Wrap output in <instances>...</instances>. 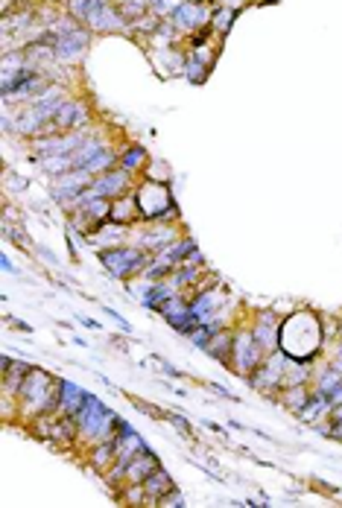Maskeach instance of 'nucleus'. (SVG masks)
Returning <instances> with one entry per match:
<instances>
[{
	"label": "nucleus",
	"instance_id": "f257e3e1",
	"mask_svg": "<svg viewBox=\"0 0 342 508\" xmlns=\"http://www.w3.org/2000/svg\"><path fill=\"white\" fill-rule=\"evenodd\" d=\"M73 418H77L73 424H77V427L85 432V436H91V438L105 436V429L117 420V418H114L112 412H108V409H105L100 400L91 398V394H88V400L82 403V409H79V412L73 415Z\"/></svg>",
	"mask_w": 342,
	"mask_h": 508
},
{
	"label": "nucleus",
	"instance_id": "f03ea898",
	"mask_svg": "<svg viewBox=\"0 0 342 508\" xmlns=\"http://www.w3.org/2000/svg\"><path fill=\"white\" fill-rule=\"evenodd\" d=\"M126 187H129L126 170H117V172H114V170H105L103 176L94 179V184H91V187L85 190L73 205H82L85 199H91V196H103V199H112V196H114V199H120V196L126 193Z\"/></svg>",
	"mask_w": 342,
	"mask_h": 508
},
{
	"label": "nucleus",
	"instance_id": "7ed1b4c3",
	"mask_svg": "<svg viewBox=\"0 0 342 508\" xmlns=\"http://www.w3.org/2000/svg\"><path fill=\"white\" fill-rule=\"evenodd\" d=\"M94 184V172L91 170H82V167H73L70 172H65V176H59V181H56V190H53V196L59 202H65V205H73L79 199V196L88 190Z\"/></svg>",
	"mask_w": 342,
	"mask_h": 508
},
{
	"label": "nucleus",
	"instance_id": "20e7f679",
	"mask_svg": "<svg viewBox=\"0 0 342 508\" xmlns=\"http://www.w3.org/2000/svg\"><path fill=\"white\" fill-rule=\"evenodd\" d=\"M100 260L114 278H129L146 266V260L138 249H108V252H103Z\"/></svg>",
	"mask_w": 342,
	"mask_h": 508
},
{
	"label": "nucleus",
	"instance_id": "39448f33",
	"mask_svg": "<svg viewBox=\"0 0 342 508\" xmlns=\"http://www.w3.org/2000/svg\"><path fill=\"white\" fill-rule=\"evenodd\" d=\"M47 44H53V56L59 59V61H77L82 53H85V47H88V32L85 30H77V32H70V35H62V39H47Z\"/></svg>",
	"mask_w": 342,
	"mask_h": 508
},
{
	"label": "nucleus",
	"instance_id": "423d86ee",
	"mask_svg": "<svg viewBox=\"0 0 342 508\" xmlns=\"http://www.w3.org/2000/svg\"><path fill=\"white\" fill-rule=\"evenodd\" d=\"M234 363L237 368L243 371V374H249L252 368H258L261 363V342L254 339V333H240V336L234 339Z\"/></svg>",
	"mask_w": 342,
	"mask_h": 508
},
{
	"label": "nucleus",
	"instance_id": "0eeeda50",
	"mask_svg": "<svg viewBox=\"0 0 342 508\" xmlns=\"http://www.w3.org/2000/svg\"><path fill=\"white\" fill-rule=\"evenodd\" d=\"M85 23H88L91 30H100V32H112V30H123L126 27V18H123V12L120 9H114L112 3H105L103 6H97L88 18H85Z\"/></svg>",
	"mask_w": 342,
	"mask_h": 508
},
{
	"label": "nucleus",
	"instance_id": "6e6552de",
	"mask_svg": "<svg viewBox=\"0 0 342 508\" xmlns=\"http://www.w3.org/2000/svg\"><path fill=\"white\" fill-rule=\"evenodd\" d=\"M284 380V354L281 351H270V363H266L258 374L252 377V386L266 389V386H278Z\"/></svg>",
	"mask_w": 342,
	"mask_h": 508
},
{
	"label": "nucleus",
	"instance_id": "1a4fd4ad",
	"mask_svg": "<svg viewBox=\"0 0 342 508\" xmlns=\"http://www.w3.org/2000/svg\"><path fill=\"white\" fill-rule=\"evenodd\" d=\"M65 103L68 100H65V91L62 88H47V91H41L32 100V108H35V114H39L41 120H50V117H56V111L62 108Z\"/></svg>",
	"mask_w": 342,
	"mask_h": 508
},
{
	"label": "nucleus",
	"instance_id": "9d476101",
	"mask_svg": "<svg viewBox=\"0 0 342 508\" xmlns=\"http://www.w3.org/2000/svg\"><path fill=\"white\" fill-rule=\"evenodd\" d=\"M82 143H85V138H79V134H68V138L35 141V150H39L41 155H70V152H77Z\"/></svg>",
	"mask_w": 342,
	"mask_h": 508
},
{
	"label": "nucleus",
	"instance_id": "9b49d317",
	"mask_svg": "<svg viewBox=\"0 0 342 508\" xmlns=\"http://www.w3.org/2000/svg\"><path fill=\"white\" fill-rule=\"evenodd\" d=\"M208 21V12L202 3H197V0H185L176 12H173V23L176 27H202V23Z\"/></svg>",
	"mask_w": 342,
	"mask_h": 508
},
{
	"label": "nucleus",
	"instance_id": "f8f14e48",
	"mask_svg": "<svg viewBox=\"0 0 342 508\" xmlns=\"http://www.w3.org/2000/svg\"><path fill=\"white\" fill-rule=\"evenodd\" d=\"M155 470H158V458L150 450H141L138 456H132L126 462V474L132 482H143L150 474H155Z\"/></svg>",
	"mask_w": 342,
	"mask_h": 508
},
{
	"label": "nucleus",
	"instance_id": "ddd939ff",
	"mask_svg": "<svg viewBox=\"0 0 342 508\" xmlns=\"http://www.w3.org/2000/svg\"><path fill=\"white\" fill-rule=\"evenodd\" d=\"M56 126L59 129H77V126H82L85 120H88V108H85L82 103H73V100H68L62 108L56 111Z\"/></svg>",
	"mask_w": 342,
	"mask_h": 508
},
{
	"label": "nucleus",
	"instance_id": "4468645a",
	"mask_svg": "<svg viewBox=\"0 0 342 508\" xmlns=\"http://www.w3.org/2000/svg\"><path fill=\"white\" fill-rule=\"evenodd\" d=\"M85 400H88V394H85L79 386H73V383H62V398H59V409H62V412L77 415Z\"/></svg>",
	"mask_w": 342,
	"mask_h": 508
},
{
	"label": "nucleus",
	"instance_id": "2eb2a0df",
	"mask_svg": "<svg viewBox=\"0 0 342 508\" xmlns=\"http://www.w3.org/2000/svg\"><path fill=\"white\" fill-rule=\"evenodd\" d=\"M173 488L176 485H173V479H170L167 470H155V474H150L143 479V491L150 494V497H158V500H161L164 494H170Z\"/></svg>",
	"mask_w": 342,
	"mask_h": 508
},
{
	"label": "nucleus",
	"instance_id": "dca6fc26",
	"mask_svg": "<svg viewBox=\"0 0 342 508\" xmlns=\"http://www.w3.org/2000/svg\"><path fill=\"white\" fill-rule=\"evenodd\" d=\"M73 167H77L73 155H44L41 158V170L50 172V176H65V172H70Z\"/></svg>",
	"mask_w": 342,
	"mask_h": 508
},
{
	"label": "nucleus",
	"instance_id": "f3484780",
	"mask_svg": "<svg viewBox=\"0 0 342 508\" xmlns=\"http://www.w3.org/2000/svg\"><path fill=\"white\" fill-rule=\"evenodd\" d=\"M254 339H258L266 351H275V345H278V327L272 325L270 318H266V321H261V325L254 327Z\"/></svg>",
	"mask_w": 342,
	"mask_h": 508
},
{
	"label": "nucleus",
	"instance_id": "a211bd4d",
	"mask_svg": "<svg viewBox=\"0 0 342 508\" xmlns=\"http://www.w3.org/2000/svg\"><path fill=\"white\" fill-rule=\"evenodd\" d=\"M41 123H44V120L35 114V108H27V111H21V114H18L15 129H18L21 134H35V132L41 129Z\"/></svg>",
	"mask_w": 342,
	"mask_h": 508
},
{
	"label": "nucleus",
	"instance_id": "6ab92c4d",
	"mask_svg": "<svg viewBox=\"0 0 342 508\" xmlns=\"http://www.w3.org/2000/svg\"><path fill=\"white\" fill-rule=\"evenodd\" d=\"M112 164H114V155L108 152V150H103V152H97V155L88 161V164H82V170H91L94 176H97V172H105Z\"/></svg>",
	"mask_w": 342,
	"mask_h": 508
},
{
	"label": "nucleus",
	"instance_id": "aec40b11",
	"mask_svg": "<svg viewBox=\"0 0 342 508\" xmlns=\"http://www.w3.org/2000/svg\"><path fill=\"white\" fill-rule=\"evenodd\" d=\"M141 243L146 245V249H158V245H170L173 243V231H150V234H143L141 237Z\"/></svg>",
	"mask_w": 342,
	"mask_h": 508
},
{
	"label": "nucleus",
	"instance_id": "412c9836",
	"mask_svg": "<svg viewBox=\"0 0 342 508\" xmlns=\"http://www.w3.org/2000/svg\"><path fill=\"white\" fill-rule=\"evenodd\" d=\"M68 3H70V12H73V15L85 21L97 6H103L105 0H68Z\"/></svg>",
	"mask_w": 342,
	"mask_h": 508
},
{
	"label": "nucleus",
	"instance_id": "4be33fe9",
	"mask_svg": "<svg viewBox=\"0 0 342 508\" xmlns=\"http://www.w3.org/2000/svg\"><path fill=\"white\" fill-rule=\"evenodd\" d=\"M146 6H150V0H123V3H120V12H123V18L138 21L146 12Z\"/></svg>",
	"mask_w": 342,
	"mask_h": 508
},
{
	"label": "nucleus",
	"instance_id": "5701e85b",
	"mask_svg": "<svg viewBox=\"0 0 342 508\" xmlns=\"http://www.w3.org/2000/svg\"><path fill=\"white\" fill-rule=\"evenodd\" d=\"M308 400H310V398H308V392H304V389H290V394H287V398H284V406H290V409H292V412H296V415H299V412H301V409H304V403H308Z\"/></svg>",
	"mask_w": 342,
	"mask_h": 508
},
{
	"label": "nucleus",
	"instance_id": "b1692460",
	"mask_svg": "<svg viewBox=\"0 0 342 508\" xmlns=\"http://www.w3.org/2000/svg\"><path fill=\"white\" fill-rule=\"evenodd\" d=\"M179 6H181V0H150V9L155 12L158 18H161V15H173Z\"/></svg>",
	"mask_w": 342,
	"mask_h": 508
},
{
	"label": "nucleus",
	"instance_id": "393cba45",
	"mask_svg": "<svg viewBox=\"0 0 342 508\" xmlns=\"http://www.w3.org/2000/svg\"><path fill=\"white\" fill-rule=\"evenodd\" d=\"M143 161H146L143 150H129V152L123 155V170H126V172L138 170V167H143Z\"/></svg>",
	"mask_w": 342,
	"mask_h": 508
},
{
	"label": "nucleus",
	"instance_id": "a878e982",
	"mask_svg": "<svg viewBox=\"0 0 342 508\" xmlns=\"http://www.w3.org/2000/svg\"><path fill=\"white\" fill-rule=\"evenodd\" d=\"M339 383H342V371H336V368H334V371H328V374L319 380V389H322L325 394H331V392L339 386Z\"/></svg>",
	"mask_w": 342,
	"mask_h": 508
},
{
	"label": "nucleus",
	"instance_id": "bb28decb",
	"mask_svg": "<svg viewBox=\"0 0 342 508\" xmlns=\"http://www.w3.org/2000/svg\"><path fill=\"white\" fill-rule=\"evenodd\" d=\"M231 21H234V12H231V9H223V12H217V15H214V27H217V30H228Z\"/></svg>",
	"mask_w": 342,
	"mask_h": 508
},
{
	"label": "nucleus",
	"instance_id": "cd10ccee",
	"mask_svg": "<svg viewBox=\"0 0 342 508\" xmlns=\"http://www.w3.org/2000/svg\"><path fill=\"white\" fill-rule=\"evenodd\" d=\"M202 70H205V61H197V59H188V77L193 82H202Z\"/></svg>",
	"mask_w": 342,
	"mask_h": 508
},
{
	"label": "nucleus",
	"instance_id": "c85d7f7f",
	"mask_svg": "<svg viewBox=\"0 0 342 508\" xmlns=\"http://www.w3.org/2000/svg\"><path fill=\"white\" fill-rule=\"evenodd\" d=\"M158 505H185V497H181V491H170V494H164L161 500H158Z\"/></svg>",
	"mask_w": 342,
	"mask_h": 508
},
{
	"label": "nucleus",
	"instance_id": "c756f323",
	"mask_svg": "<svg viewBox=\"0 0 342 508\" xmlns=\"http://www.w3.org/2000/svg\"><path fill=\"white\" fill-rule=\"evenodd\" d=\"M334 368H336V371H342V351H339V359L334 363Z\"/></svg>",
	"mask_w": 342,
	"mask_h": 508
},
{
	"label": "nucleus",
	"instance_id": "7c9ffc66",
	"mask_svg": "<svg viewBox=\"0 0 342 508\" xmlns=\"http://www.w3.org/2000/svg\"><path fill=\"white\" fill-rule=\"evenodd\" d=\"M228 3H231V0H228ZM234 3H240V0H234Z\"/></svg>",
	"mask_w": 342,
	"mask_h": 508
},
{
	"label": "nucleus",
	"instance_id": "2f4dec72",
	"mask_svg": "<svg viewBox=\"0 0 342 508\" xmlns=\"http://www.w3.org/2000/svg\"><path fill=\"white\" fill-rule=\"evenodd\" d=\"M117 3H123V0H117Z\"/></svg>",
	"mask_w": 342,
	"mask_h": 508
},
{
	"label": "nucleus",
	"instance_id": "473e14b6",
	"mask_svg": "<svg viewBox=\"0 0 342 508\" xmlns=\"http://www.w3.org/2000/svg\"><path fill=\"white\" fill-rule=\"evenodd\" d=\"M197 3H199V0H197Z\"/></svg>",
	"mask_w": 342,
	"mask_h": 508
}]
</instances>
